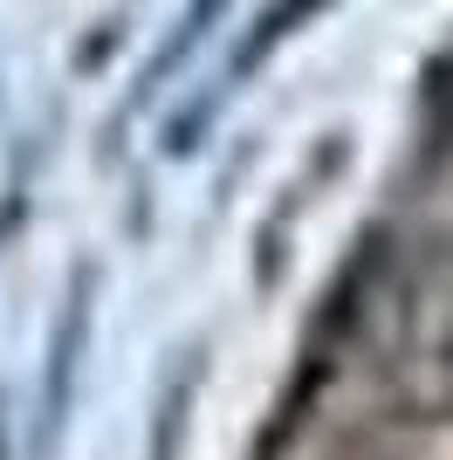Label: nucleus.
Wrapping results in <instances>:
<instances>
[{
    "mask_svg": "<svg viewBox=\"0 0 453 460\" xmlns=\"http://www.w3.org/2000/svg\"><path fill=\"white\" fill-rule=\"evenodd\" d=\"M90 296H96V269L69 275V296H62V323H56V344H49V371H41V433L35 447L49 454L69 420V399H76V371H83V344H90Z\"/></svg>",
    "mask_w": 453,
    "mask_h": 460,
    "instance_id": "f257e3e1",
    "label": "nucleus"
},
{
    "mask_svg": "<svg viewBox=\"0 0 453 460\" xmlns=\"http://www.w3.org/2000/svg\"><path fill=\"white\" fill-rule=\"evenodd\" d=\"M192 392H200V350H186L179 371L165 378V399H158V426H151V454L145 460H179L186 426H192Z\"/></svg>",
    "mask_w": 453,
    "mask_h": 460,
    "instance_id": "f03ea898",
    "label": "nucleus"
},
{
    "mask_svg": "<svg viewBox=\"0 0 453 460\" xmlns=\"http://www.w3.org/2000/svg\"><path fill=\"white\" fill-rule=\"evenodd\" d=\"M323 0H282V7H275V14H262V28H254V41H247L241 49V69H254V62L268 56V49H275V41L282 35H296V21H309L316 14Z\"/></svg>",
    "mask_w": 453,
    "mask_h": 460,
    "instance_id": "7ed1b4c3",
    "label": "nucleus"
}]
</instances>
